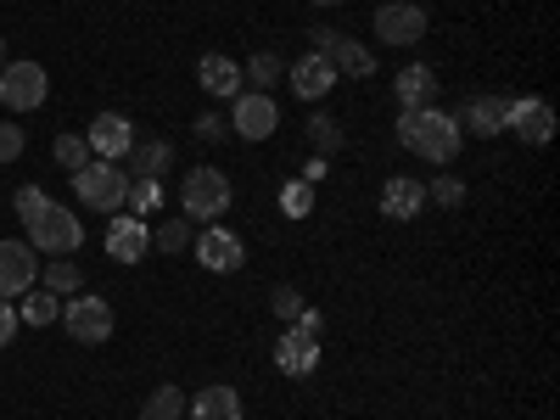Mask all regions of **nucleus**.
<instances>
[{
    "instance_id": "obj_17",
    "label": "nucleus",
    "mask_w": 560,
    "mask_h": 420,
    "mask_svg": "<svg viewBox=\"0 0 560 420\" xmlns=\"http://www.w3.org/2000/svg\"><path fill=\"white\" fill-rule=\"evenodd\" d=\"M197 84L208 90L213 102H236V96H242V68L230 62V57H213V51H208V57L197 62Z\"/></svg>"
},
{
    "instance_id": "obj_1",
    "label": "nucleus",
    "mask_w": 560,
    "mask_h": 420,
    "mask_svg": "<svg viewBox=\"0 0 560 420\" xmlns=\"http://www.w3.org/2000/svg\"><path fill=\"white\" fill-rule=\"evenodd\" d=\"M459 140H465V129L443 107H404V118H398V147L415 152L420 163H438V168L454 163L459 158Z\"/></svg>"
},
{
    "instance_id": "obj_26",
    "label": "nucleus",
    "mask_w": 560,
    "mask_h": 420,
    "mask_svg": "<svg viewBox=\"0 0 560 420\" xmlns=\"http://www.w3.org/2000/svg\"><path fill=\"white\" fill-rule=\"evenodd\" d=\"M158 208H163V185H158V179H129V191H124V213L147 219V213H158Z\"/></svg>"
},
{
    "instance_id": "obj_35",
    "label": "nucleus",
    "mask_w": 560,
    "mask_h": 420,
    "mask_svg": "<svg viewBox=\"0 0 560 420\" xmlns=\"http://www.w3.org/2000/svg\"><path fill=\"white\" fill-rule=\"evenodd\" d=\"M45 202H51V197H45L39 191V185H18V197H12V208H18V219H34Z\"/></svg>"
},
{
    "instance_id": "obj_40",
    "label": "nucleus",
    "mask_w": 560,
    "mask_h": 420,
    "mask_svg": "<svg viewBox=\"0 0 560 420\" xmlns=\"http://www.w3.org/2000/svg\"><path fill=\"white\" fill-rule=\"evenodd\" d=\"M298 325H303L308 337H319V331H325V314H319V308H303V319H298Z\"/></svg>"
},
{
    "instance_id": "obj_21",
    "label": "nucleus",
    "mask_w": 560,
    "mask_h": 420,
    "mask_svg": "<svg viewBox=\"0 0 560 420\" xmlns=\"http://www.w3.org/2000/svg\"><path fill=\"white\" fill-rule=\"evenodd\" d=\"M504 102H510V96H471L454 118H459V129L471 124L477 135H504Z\"/></svg>"
},
{
    "instance_id": "obj_38",
    "label": "nucleus",
    "mask_w": 560,
    "mask_h": 420,
    "mask_svg": "<svg viewBox=\"0 0 560 420\" xmlns=\"http://www.w3.org/2000/svg\"><path fill=\"white\" fill-rule=\"evenodd\" d=\"M308 34H314V51H319V57H325V51H331V45L342 39V34H337L331 23H319V28H308Z\"/></svg>"
},
{
    "instance_id": "obj_20",
    "label": "nucleus",
    "mask_w": 560,
    "mask_h": 420,
    "mask_svg": "<svg viewBox=\"0 0 560 420\" xmlns=\"http://www.w3.org/2000/svg\"><path fill=\"white\" fill-rule=\"evenodd\" d=\"M124 168H135V179H158L163 168H174V147L168 140H140L135 135V147L124 152Z\"/></svg>"
},
{
    "instance_id": "obj_5",
    "label": "nucleus",
    "mask_w": 560,
    "mask_h": 420,
    "mask_svg": "<svg viewBox=\"0 0 560 420\" xmlns=\"http://www.w3.org/2000/svg\"><path fill=\"white\" fill-rule=\"evenodd\" d=\"M62 325H68V337L79 342V348H102L107 337H113V303L107 298H96V292H73V298H62Z\"/></svg>"
},
{
    "instance_id": "obj_19",
    "label": "nucleus",
    "mask_w": 560,
    "mask_h": 420,
    "mask_svg": "<svg viewBox=\"0 0 560 420\" xmlns=\"http://www.w3.org/2000/svg\"><path fill=\"white\" fill-rule=\"evenodd\" d=\"M393 90H398L404 107H438V73H432L427 62H409V68L393 79Z\"/></svg>"
},
{
    "instance_id": "obj_23",
    "label": "nucleus",
    "mask_w": 560,
    "mask_h": 420,
    "mask_svg": "<svg viewBox=\"0 0 560 420\" xmlns=\"http://www.w3.org/2000/svg\"><path fill=\"white\" fill-rule=\"evenodd\" d=\"M51 319H62V298L57 292H45V287H28L23 292V303H18V325H51Z\"/></svg>"
},
{
    "instance_id": "obj_4",
    "label": "nucleus",
    "mask_w": 560,
    "mask_h": 420,
    "mask_svg": "<svg viewBox=\"0 0 560 420\" xmlns=\"http://www.w3.org/2000/svg\"><path fill=\"white\" fill-rule=\"evenodd\" d=\"M73 191L90 213H124V191H129V174L124 163H102V158H90L79 174H73Z\"/></svg>"
},
{
    "instance_id": "obj_7",
    "label": "nucleus",
    "mask_w": 560,
    "mask_h": 420,
    "mask_svg": "<svg viewBox=\"0 0 560 420\" xmlns=\"http://www.w3.org/2000/svg\"><path fill=\"white\" fill-rule=\"evenodd\" d=\"M191 253H197V264L213 269V275H236V269L247 264L242 236H236V230H224V224H202L197 236H191Z\"/></svg>"
},
{
    "instance_id": "obj_11",
    "label": "nucleus",
    "mask_w": 560,
    "mask_h": 420,
    "mask_svg": "<svg viewBox=\"0 0 560 420\" xmlns=\"http://www.w3.org/2000/svg\"><path fill=\"white\" fill-rule=\"evenodd\" d=\"M84 140H90V152H96L102 163H124V152L135 147V124L124 113H96L90 129H84Z\"/></svg>"
},
{
    "instance_id": "obj_15",
    "label": "nucleus",
    "mask_w": 560,
    "mask_h": 420,
    "mask_svg": "<svg viewBox=\"0 0 560 420\" xmlns=\"http://www.w3.org/2000/svg\"><path fill=\"white\" fill-rule=\"evenodd\" d=\"M287 84L298 90V102H325V96H331V84H337V68L325 62L319 51H308V57H298L287 68Z\"/></svg>"
},
{
    "instance_id": "obj_6",
    "label": "nucleus",
    "mask_w": 560,
    "mask_h": 420,
    "mask_svg": "<svg viewBox=\"0 0 560 420\" xmlns=\"http://www.w3.org/2000/svg\"><path fill=\"white\" fill-rule=\"evenodd\" d=\"M45 96H51V73L39 62H7L0 68V107L7 113H34V107H45Z\"/></svg>"
},
{
    "instance_id": "obj_3",
    "label": "nucleus",
    "mask_w": 560,
    "mask_h": 420,
    "mask_svg": "<svg viewBox=\"0 0 560 420\" xmlns=\"http://www.w3.org/2000/svg\"><path fill=\"white\" fill-rule=\"evenodd\" d=\"M23 224H28V247L45 253V258H68V253L84 247V224H79V213L62 208V202H45V208H39L34 219H23Z\"/></svg>"
},
{
    "instance_id": "obj_8",
    "label": "nucleus",
    "mask_w": 560,
    "mask_h": 420,
    "mask_svg": "<svg viewBox=\"0 0 560 420\" xmlns=\"http://www.w3.org/2000/svg\"><path fill=\"white\" fill-rule=\"evenodd\" d=\"M370 28H376L382 45H420L427 39V7H415V0H387V7H376Z\"/></svg>"
},
{
    "instance_id": "obj_9",
    "label": "nucleus",
    "mask_w": 560,
    "mask_h": 420,
    "mask_svg": "<svg viewBox=\"0 0 560 420\" xmlns=\"http://www.w3.org/2000/svg\"><path fill=\"white\" fill-rule=\"evenodd\" d=\"M275 129H280L275 96H264V90H242V96H236V113H230V135H242V140H269Z\"/></svg>"
},
{
    "instance_id": "obj_32",
    "label": "nucleus",
    "mask_w": 560,
    "mask_h": 420,
    "mask_svg": "<svg viewBox=\"0 0 560 420\" xmlns=\"http://www.w3.org/2000/svg\"><path fill=\"white\" fill-rule=\"evenodd\" d=\"M269 308H275L280 319H287V325H298L308 303H303V292H298V287H275V292H269Z\"/></svg>"
},
{
    "instance_id": "obj_28",
    "label": "nucleus",
    "mask_w": 560,
    "mask_h": 420,
    "mask_svg": "<svg viewBox=\"0 0 560 420\" xmlns=\"http://www.w3.org/2000/svg\"><path fill=\"white\" fill-rule=\"evenodd\" d=\"M140 420H185V393L179 387H158L147 404H140Z\"/></svg>"
},
{
    "instance_id": "obj_30",
    "label": "nucleus",
    "mask_w": 560,
    "mask_h": 420,
    "mask_svg": "<svg viewBox=\"0 0 560 420\" xmlns=\"http://www.w3.org/2000/svg\"><path fill=\"white\" fill-rule=\"evenodd\" d=\"M280 213H287V219H308L314 213V185L308 179H287V185H280Z\"/></svg>"
},
{
    "instance_id": "obj_13",
    "label": "nucleus",
    "mask_w": 560,
    "mask_h": 420,
    "mask_svg": "<svg viewBox=\"0 0 560 420\" xmlns=\"http://www.w3.org/2000/svg\"><path fill=\"white\" fill-rule=\"evenodd\" d=\"M275 370L280 376H308V370H319V337H308L303 325H287L275 342Z\"/></svg>"
},
{
    "instance_id": "obj_22",
    "label": "nucleus",
    "mask_w": 560,
    "mask_h": 420,
    "mask_svg": "<svg viewBox=\"0 0 560 420\" xmlns=\"http://www.w3.org/2000/svg\"><path fill=\"white\" fill-rule=\"evenodd\" d=\"M325 62L337 68V79H342V73H348V79H370V73H376V51H370V45H353L348 34L331 45V51H325Z\"/></svg>"
},
{
    "instance_id": "obj_37",
    "label": "nucleus",
    "mask_w": 560,
    "mask_h": 420,
    "mask_svg": "<svg viewBox=\"0 0 560 420\" xmlns=\"http://www.w3.org/2000/svg\"><path fill=\"white\" fill-rule=\"evenodd\" d=\"M12 337H18V308L0 298V348H12Z\"/></svg>"
},
{
    "instance_id": "obj_34",
    "label": "nucleus",
    "mask_w": 560,
    "mask_h": 420,
    "mask_svg": "<svg viewBox=\"0 0 560 420\" xmlns=\"http://www.w3.org/2000/svg\"><path fill=\"white\" fill-rule=\"evenodd\" d=\"M427 197H438L443 208H459V202H465V179H454V174H438V179L427 185Z\"/></svg>"
},
{
    "instance_id": "obj_16",
    "label": "nucleus",
    "mask_w": 560,
    "mask_h": 420,
    "mask_svg": "<svg viewBox=\"0 0 560 420\" xmlns=\"http://www.w3.org/2000/svg\"><path fill=\"white\" fill-rule=\"evenodd\" d=\"M185 420H242V393L236 387H202L197 398H185Z\"/></svg>"
},
{
    "instance_id": "obj_27",
    "label": "nucleus",
    "mask_w": 560,
    "mask_h": 420,
    "mask_svg": "<svg viewBox=\"0 0 560 420\" xmlns=\"http://www.w3.org/2000/svg\"><path fill=\"white\" fill-rule=\"evenodd\" d=\"M39 287L57 292V298H73V292H79V264H73V258H51V264L39 269Z\"/></svg>"
},
{
    "instance_id": "obj_41",
    "label": "nucleus",
    "mask_w": 560,
    "mask_h": 420,
    "mask_svg": "<svg viewBox=\"0 0 560 420\" xmlns=\"http://www.w3.org/2000/svg\"><path fill=\"white\" fill-rule=\"evenodd\" d=\"M0 68H7V34H0Z\"/></svg>"
},
{
    "instance_id": "obj_14",
    "label": "nucleus",
    "mask_w": 560,
    "mask_h": 420,
    "mask_svg": "<svg viewBox=\"0 0 560 420\" xmlns=\"http://www.w3.org/2000/svg\"><path fill=\"white\" fill-rule=\"evenodd\" d=\"M152 253V230L147 219H135V213H113V230H107V258L118 264H140Z\"/></svg>"
},
{
    "instance_id": "obj_39",
    "label": "nucleus",
    "mask_w": 560,
    "mask_h": 420,
    "mask_svg": "<svg viewBox=\"0 0 560 420\" xmlns=\"http://www.w3.org/2000/svg\"><path fill=\"white\" fill-rule=\"evenodd\" d=\"M325 174H331V158H319V152H314V158L303 163V179H308V185H319Z\"/></svg>"
},
{
    "instance_id": "obj_36",
    "label": "nucleus",
    "mask_w": 560,
    "mask_h": 420,
    "mask_svg": "<svg viewBox=\"0 0 560 420\" xmlns=\"http://www.w3.org/2000/svg\"><path fill=\"white\" fill-rule=\"evenodd\" d=\"M230 135V118L219 113H197V140H224Z\"/></svg>"
},
{
    "instance_id": "obj_10",
    "label": "nucleus",
    "mask_w": 560,
    "mask_h": 420,
    "mask_svg": "<svg viewBox=\"0 0 560 420\" xmlns=\"http://www.w3.org/2000/svg\"><path fill=\"white\" fill-rule=\"evenodd\" d=\"M504 129H516L527 147H544V140L555 135V107L538 102V96H510L504 102Z\"/></svg>"
},
{
    "instance_id": "obj_12",
    "label": "nucleus",
    "mask_w": 560,
    "mask_h": 420,
    "mask_svg": "<svg viewBox=\"0 0 560 420\" xmlns=\"http://www.w3.org/2000/svg\"><path fill=\"white\" fill-rule=\"evenodd\" d=\"M39 280V258L28 242H0V298H23L28 287Z\"/></svg>"
},
{
    "instance_id": "obj_2",
    "label": "nucleus",
    "mask_w": 560,
    "mask_h": 420,
    "mask_svg": "<svg viewBox=\"0 0 560 420\" xmlns=\"http://www.w3.org/2000/svg\"><path fill=\"white\" fill-rule=\"evenodd\" d=\"M236 202V185H230L224 168H191L179 185V208L191 224H219V213H230Z\"/></svg>"
},
{
    "instance_id": "obj_33",
    "label": "nucleus",
    "mask_w": 560,
    "mask_h": 420,
    "mask_svg": "<svg viewBox=\"0 0 560 420\" xmlns=\"http://www.w3.org/2000/svg\"><path fill=\"white\" fill-rule=\"evenodd\" d=\"M23 147H28L23 124H7V118H0V163H18V158H23Z\"/></svg>"
},
{
    "instance_id": "obj_24",
    "label": "nucleus",
    "mask_w": 560,
    "mask_h": 420,
    "mask_svg": "<svg viewBox=\"0 0 560 420\" xmlns=\"http://www.w3.org/2000/svg\"><path fill=\"white\" fill-rule=\"evenodd\" d=\"M308 147H314L319 158H331V152L348 147V135H342V124H337L331 113H319V118H308Z\"/></svg>"
},
{
    "instance_id": "obj_18",
    "label": "nucleus",
    "mask_w": 560,
    "mask_h": 420,
    "mask_svg": "<svg viewBox=\"0 0 560 420\" xmlns=\"http://www.w3.org/2000/svg\"><path fill=\"white\" fill-rule=\"evenodd\" d=\"M427 202L432 197H427V185H420V179H387V191H382V213L398 219V224L420 219V208H427Z\"/></svg>"
},
{
    "instance_id": "obj_31",
    "label": "nucleus",
    "mask_w": 560,
    "mask_h": 420,
    "mask_svg": "<svg viewBox=\"0 0 560 420\" xmlns=\"http://www.w3.org/2000/svg\"><path fill=\"white\" fill-rule=\"evenodd\" d=\"M152 247L158 253H185V247H191V219H163L152 230Z\"/></svg>"
},
{
    "instance_id": "obj_29",
    "label": "nucleus",
    "mask_w": 560,
    "mask_h": 420,
    "mask_svg": "<svg viewBox=\"0 0 560 420\" xmlns=\"http://www.w3.org/2000/svg\"><path fill=\"white\" fill-rule=\"evenodd\" d=\"M51 158H57L68 174H79V168H84L90 158H96V152H90V140H84V135H57V140H51Z\"/></svg>"
},
{
    "instance_id": "obj_25",
    "label": "nucleus",
    "mask_w": 560,
    "mask_h": 420,
    "mask_svg": "<svg viewBox=\"0 0 560 420\" xmlns=\"http://www.w3.org/2000/svg\"><path fill=\"white\" fill-rule=\"evenodd\" d=\"M242 79H253V90H264V96H269V90L287 79V62H280L275 51H253V62L242 68Z\"/></svg>"
}]
</instances>
